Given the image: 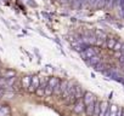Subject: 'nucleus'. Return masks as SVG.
Masks as SVG:
<instances>
[{"mask_svg":"<svg viewBox=\"0 0 124 116\" xmlns=\"http://www.w3.org/2000/svg\"><path fill=\"white\" fill-rule=\"evenodd\" d=\"M39 85H40V79L38 76H33L31 79V86L28 87V91L29 92H35V90L39 88Z\"/></svg>","mask_w":124,"mask_h":116,"instance_id":"1","label":"nucleus"},{"mask_svg":"<svg viewBox=\"0 0 124 116\" xmlns=\"http://www.w3.org/2000/svg\"><path fill=\"white\" fill-rule=\"evenodd\" d=\"M108 110H109V116H120V114H122V108L119 109L116 104H112L108 108Z\"/></svg>","mask_w":124,"mask_h":116,"instance_id":"2","label":"nucleus"},{"mask_svg":"<svg viewBox=\"0 0 124 116\" xmlns=\"http://www.w3.org/2000/svg\"><path fill=\"white\" fill-rule=\"evenodd\" d=\"M83 96H84L83 88H82L80 86H76V87H74V99H76V100H82Z\"/></svg>","mask_w":124,"mask_h":116,"instance_id":"3","label":"nucleus"},{"mask_svg":"<svg viewBox=\"0 0 124 116\" xmlns=\"http://www.w3.org/2000/svg\"><path fill=\"white\" fill-rule=\"evenodd\" d=\"M83 98H84V105L86 106V105H89L90 103H93V102H95V98H94V96L90 93V92H86V93H84V96H83Z\"/></svg>","mask_w":124,"mask_h":116,"instance_id":"4","label":"nucleus"},{"mask_svg":"<svg viewBox=\"0 0 124 116\" xmlns=\"http://www.w3.org/2000/svg\"><path fill=\"white\" fill-rule=\"evenodd\" d=\"M108 106H109V104L107 102H100V112H99V116H105L106 111L108 110Z\"/></svg>","mask_w":124,"mask_h":116,"instance_id":"5","label":"nucleus"},{"mask_svg":"<svg viewBox=\"0 0 124 116\" xmlns=\"http://www.w3.org/2000/svg\"><path fill=\"white\" fill-rule=\"evenodd\" d=\"M82 54L85 57V58H91V57H94V56H96V51L94 50V48H86L85 51H83L82 52Z\"/></svg>","mask_w":124,"mask_h":116,"instance_id":"6","label":"nucleus"},{"mask_svg":"<svg viewBox=\"0 0 124 116\" xmlns=\"http://www.w3.org/2000/svg\"><path fill=\"white\" fill-rule=\"evenodd\" d=\"M73 109H74V111H76V112H82V111H84V110H85V105H84V103H83L82 100H77L76 106H74Z\"/></svg>","mask_w":124,"mask_h":116,"instance_id":"7","label":"nucleus"},{"mask_svg":"<svg viewBox=\"0 0 124 116\" xmlns=\"http://www.w3.org/2000/svg\"><path fill=\"white\" fill-rule=\"evenodd\" d=\"M58 82H60V80H58L57 77H50V79L47 80V85H46V86H47L49 88H51V90H52V88H54Z\"/></svg>","mask_w":124,"mask_h":116,"instance_id":"8","label":"nucleus"},{"mask_svg":"<svg viewBox=\"0 0 124 116\" xmlns=\"http://www.w3.org/2000/svg\"><path fill=\"white\" fill-rule=\"evenodd\" d=\"M31 76H24V77H22V86H23V88H26V90H28V87L31 86Z\"/></svg>","mask_w":124,"mask_h":116,"instance_id":"9","label":"nucleus"},{"mask_svg":"<svg viewBox=\"0 0 124 116\" xmlns=\"http://www.w3.org/2000/svg\"><path fill=\"white\" fill-rule=\"evenodd\" d=\"M99 112H100V102H99V100H95L93 115H94V116H99Z\"/></svg>","mask_w":124,"mask_h":116,"instance_id":"10","label":"nucleus"},{"mask_svg":"<svg viewBox=\"0 0 124 116\" xmlns=\"http://www.w3.org/2000/svg\"><path fill=\"white\" fill-rule=\"evenodd\" d=\"M10 115V108L9 106H1L0 108V116H8Z\"/></svg>","mask_w":124,"mask_h":116,"instance_id":"11","label":"nucleus"},{"mask_svg":"<svg viewBox=\"0 0 124 116\" xmlns=\"http://www.w3.org/2000/svg\"><path fill=\"white\" fill-rule=\"evenodd\" d=\"M15 75H16V73L14 70H6L5 74H4V77L5 79H11V77H15Z\"/></svg>","mask_w":124,"mask_h":116,"instance_id":"12","label":"nucleus"},{"mask_svg":"<svg viewBox=\"0 0 124 116\" xmlns=\"http://www.w3.org/2000/svg\"><path fill=\"white\" fill-rule=\"evenodd\" d=\"M116 42H117L116 40H113V39H108V40H107V46H108L109 48H113V46L116 45Z\"/></svg>","mask_w":124,"mask_h":116,"instance_id":"13","label":"nucleus"},{"mask_svg":"<svg viewBox=\"0 0 124 116\" xmlns=\"http://www.w3.org/2000/svg\"><path fill=\"white\" fill-rule=\"evenodd\" d=\"M97 63H99V58H97L96 56H94V57L90 58V64L95 65V64H97Z\"/></svg>","mask_w":124,"mask_h":116,"instance_id":"14","label":"nucleus"},{"mask_svg":"<svg viewBox=\"0 0 124 116\" xmlns=\"http://www.w3.org/2000/svg\"><path fill=\"white\" fill-rule=\"evenodd\" d=\"M50 94H52V90L46 86V87L44 88V96H50Z\"/></svg>","mask_w":124,"mask_h":116,"instance_id":"15","label":"nucleus"},{"mask_svg":"<svg viewBox=\"0 0 124 116\" xmlns=\"http://www.w3.org/2000/svg\"><path fill=\"white\" fill-rule=\"evenodd\" d=\"M35 93H37L39 97H43V96H44V90H43V88H37V90H35Z\"/></svg>","mask_w":124,"mask_h":116,"instance_id":"16","label":"nucleus"},{"mask_svg":"<svg viewBox=\"0 0 124 116\" xmlns=\"http://www.w3.org/2000/svg\"><path fill=\"white\" fill-rule=\"evenodd\" d=\"M122 48V45L120 44H118V42H116V45L113 46V50H116V51H119Z\"/></svg>","mask_w":124,"mask_h":116,"instance_id":"17","label":"nucleus"},{"mask_svg":"<svg viewBox=\"0 0 124 116\" xmlns=\"http://www.w3.org/2000/svg\"><path fill=\"white\" fill-rule=\"evenodd\" d=\"M15 82V77H11L10 80H8V85H12Z\"/></svg>","mask_w":124,"mask_h":116,"instance_id":"18","label":"nucleus"},{"mask_svg":"<svg viewBox=\"0 0 124 116\" xmlns=\"http://www.w3.org/2000/svg\"><path fill=\"white\" fill-rule=\"evenodd\" d=\"M120 116H124V109H122V114H120Z\"/></svg>","mask_w":124,"mask_h":116,"instance_id":"19","label":"nucleus"},{"mask_svg":"<svg viewBox=\"0 0 124 116\" xmlns=\"http://www.w3.org/2000/svg\"><path fill=\"white\" fill-rule=\"evenodd\" d=\"M3 94V91H0V96H1Z\"/></svg>","mask_w":124,"mask_h":116,"instance_id":"20","label":"nucleus"},{"mask_svg":"<svg viewBox=\"0 0 124 116\" xmlns=\"http://www.w3.org/2000/svg\"><path fill=\"white\" fill-rule=\"evenodd\" d=\"M120 50H123V51H124V46H123V48H120Z\"/></svg>","mask_w":124,"mask_h":116,"instance_id":"21","label":"nucleus"},{"mask_svg":"<svg viewBox=\"0 0 124 116\" xmlns=\"http://www.w3.org/2000/svg\"><path fill=\"white\" fill-rule=\"evenodd\" d=\"M0 79H1V76H0Z\"/></svg>","mask_w":124,"mask_h":116,"instance_id":"22","label":"nucleus"}]
</instances>
